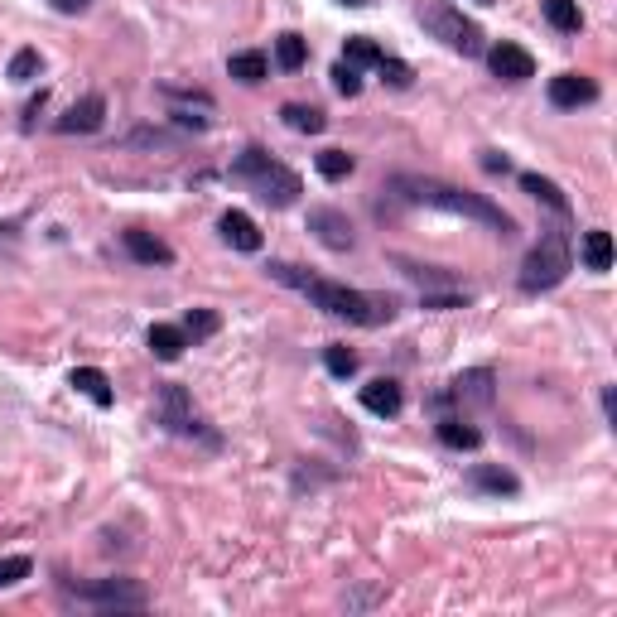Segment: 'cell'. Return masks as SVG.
Instances as JSON below:
<instances>
[{"label": "cell", "instance_id": "6da1fadb", "mask_svg": "<svg viewBox=\"0 0 617 617\" xmlns=\"http://www.w3.org/2000/svg\"><path fill=\"white\" fill-rule=\"evenodd\" d=\"M270 275H275L280 285L299 290L304 299H314V309L333 314V319L362 323V328H376V323L396 319V299H386V295H362V290H348V285H338V280L304 275L299 266H270Z\"/></svg>", "mask_w": 617, "mask_h": 617}, {"label": "cell", "instance_id": "7a4b0ae2", "mask_svg": "<svg viewBox=\"0 0 617 617\" xmlns=\"http://www.w3.org/2000/svg\"><path fill=\"white\" fill-rule=\"evenodd\" d=\"M396 188H401L410 203H430V208H444V213H454V217L483 222V227L502 232V237L511 232V217L502 213L497 203H487L483 193H463V188L444 184V179H420V174H401V179H396Z\"/></svg>", "mask_w": 617, "mask_h": 617}, {"label": "cell", "instance_id": "3957f363", "mask_svg": "<svg viewBox=\"0 0 617 617\" xmlns=\"http://www.w3.org/2000/svg\"><path fill=\"white\" fill-rule=\"evenodd\" d=\"M232 174H237V179H246V184L256 188V198H261V203H270V208H290L299 193H304L299 174H290L285 164H275L261 145L242 150V160L232 164Z\"/></svg>", "mask_w": 617, "mask_h": 617}, {"label": "cell", "instance_id": "277c9868", "mask_svg": "<svg viewBox=\"0 0 617 617\" xmlns=\"http://www.w3.org/2000/svg\"><path fill=\"white\" fill-rule=\"evenodd\" d=\"M569 270H574V256H569V242H564V232H545V237L531 246L526 266H521V290H526V295L555 290V285H560Z\"/></svg>", "mask_w": 617, "mask_h": 617}, {"label": "cell", "instance_id": "5b68a950", "mask_svg": "<svg viewBox=\"0 0 617 617\" xmlns=\"http://www.w3.org/2000/svg\"><path fill=\"white\" fill-rule=\"evenodd\" d=\"M425 25L454 49V54H468L478 58L483 54V29L473 25V20H463L458 10H449V5H434V10H425Z\"/></svg>", "mask_w": 617, "mask_h": 617}, {"label": "cell", "instance_id": "8992f818", "mask_svg": "<svg viewBox=\"0 0 617 617\" xmlns=\"http://www.w3.org/2000/svg\"><path fill=\"white\" fill-rule=\"evenodd\" d=\"M160 425L169 434H203V420H198V410L188 401L184 386H160Z\"/></svg>", "mask_w": 617, "mask_h": 617}, {"label": "cell", "instance_id": "52a82bcc", "mask_svg": "<svg viewBox=\"0 0 617 617\" xmlns=\"http://www.w3.org/2000/svg\"><path fill=\"white\" fill-rule=\"evenodd\" d=\"M78 593L97 608H145V589L131 579H97V584H82Z\"/></svg>", "mask_w": 617, "mask_h": 617}, {"label": "cell", "instance_id": "ba28073f", "mask_svg": "<svg viewBox=\"0 0 617 617\" xmlns=\"http://www.w3.org/2000/svg\"><path fill=\"white\" fill-rule=\"evenodd\" d=\"M309 232H314L328 251H352V242H357L348 213H338V208H309Z\"/></svg>", "mask_w": 617, "mask_h": 617}, {"label": "cell", "instance_id": "9c48e42d", "mask_svg": "<svg viewBox=\"0 0 617 617\" xmlns=\"http://www.w3.org/2000/svg\"><path fill=\"white\" fill-rule=\"evenodd\" d=\"M487 68H492V73H497L502 82L536 78V58L526 54L521 44H492V49H487Z\"/></svg>", "mask_w": 617, "mask_h": 617}, {"label": "cell", "instance_id": "30bf717a", "mask_svg": "<svg viewBox=\"0 0 617 617\" xmlns=\"http://www.w3.org/2000/svg\"><path fill=\"white\" fill-rule=\"evenodd\" d=\"M598 102V82L584 78V73H560V78H550V107L560 111H574V107H589Z\"/></svg>", "mask_w": 617, "mask_h": 617}, {"label": "cell", "instance_id": "8fae6325", "mask_svg": "<svg viewBox=\"0 0 617 617\" xmlns=\"http://www.w3.org/2000/svg\"><path fill=\"white\" fill-rule=\"evenodd\" d=\"M362 405H367L372 415H381V420H391V415H401L405 396H401V386H396L391 376H376V381L362 386Z\"/></svg>", "mask_w": 617, "mask_h": 617}, {"label": "cell", "instance_id": "7c38bea8", "mask_svg": "<svg viewBox=\"0 0 617 617\" xmlns=\"http://www.w3.org/2000/svg\"><path fill=\"white\" fill-rule=\"evenodd\" d=\"M102 116H107V102H102V97H97V92H87V97H82L78 107L68 111V116H63V121H58V131L63 135H92V131H102Z\"/></svg>", "mask_w": 617, "mask_h": 617}, {"label": "cell", "instance_id": "4fadbf2b", "mask_svg": "<svg viewBox=\"0 0 617 617\" xmlns=\"http://www.w3.org/2000/svg\"><path fill=\"white\" fill-rule=\"evenodd\" d=\"M121 246H126V256L140 261V266H169L174 261V251L160 237H150V232H121Z\"/></svg>", "mask_w": 617, "mask_h": 617}, {"label": "cell", "instance_id": "5bb4252c", "mask_svg": "<svg viewBox=\"0 0 617 617\" xmlns=\"http://www.w3.org/2000/svg\"><path fill=\"white\" fill-rule=\"evenodd\" d=\"M444 401H458V405H492V372L478 367V372H463L449 386V396Z\"/></svg>", "mask_w": 617, "mask_h": 617}, {"label": "cell", "instance_id": "9a60e30c", "mask_svg": "<svg viewBox=\"0 0 617 617\" xmlns=\"http://www.w3.org/2000/svg\"><path fill=\"white\" fill-rule=\"evenodd\" d=\"M217 227H222V237L237 246V251H246V256H256V251H261V227H256L246 213H237V208H232V213H222V222H217Z\"/></svg>", "mask_w": 617, "mask_h": 617}, {"label": "cell", "instance_id": "2e32d148", "mask_svg": "<svg viewBox=\"0 0 617 617\" xmlns=\"http://www.w3.org/2000/svg\"><path fill=\"white\" fill-rule=\"evenodd\" d=\"M68 386H73V391H82V396L97 405V410H107V405L116 401V391H111L107 372H97V367H78V372L68 376Z\"/></svg>", "mask_w": 617, "mask_h": 617}, {"label": "cell", "instance_id": "e0dca14e", "mask_svg": "<svg viewBox=\"0 0 617 617\" xmlns=\"http://www.w3.org/2000/svg\"><path fill=\"white\" fill-rule=\"evenodd\" d=\"M145 343H150V352L160 357V362H179L188 348V338H184V328H174V323H155L150 333H145Z\"/></svg>", "mask_w": 617, "mask_h": 617}, {"label": "cell", "instance_id": "ac0fdd59", "mask_svg": "<svg viewBox=\"0 0 617 617\" xmlns=\"http://www.w3.org/2000/svg\"><path fill=\"white\" fill-rule=\"evenodd\" d=\"M227 73H232L237 82H246V87H256V82H266L270 63H266V54L246 49V54H232V58H227Z\"/></svg>", "mask_w": 617, "mask_h": 617}, {"label": "cell", "instance_id": "d6986e66", "mask_svg": "<svg viewBox=\"0 0 617 617\" xmlns=\"http://www.w3.org/2000/svg\"><path fill=\"white\" fill-rule=\"evenodd\" d=\"M468 483L478 487V492H497V497H502V492H521V483H516V473H507V468H473V478H468Z\"/></svg>", "mask_w": 617, "mask_h": 617}, {"label": "cell", "instance_id": "ffe728a7", "mask_svg": "<svg viewBox=\"0 0 617 617\" xmlns=\"http://www.w3.org/2000/svg\"><path fill=\"white\" fill-rule=\"evenodd\" d=\"M545 20L560 29V34H579L584 29V10L574 0H545Z\"/></svg>", "mask_w": 617, "mask_h": 617}, {"label": "cell", "instance_id": "44dd1931", "mask_svg": "<svg viewBox=\"0 0 617 617\" xmlns=\"http://www.w3.org/2000/svg\"><path fill=\"white\" fill-rule=\"evenodd\" d=\"M275 63H280L285 73H299V68L309 63V44H304L299 34H280V39H275Z\"/></svg>", "mask_w": 617, "mask_h": 617}, {"label": "cell", "instance_id": "7402d4cb", "mask_svg": "<svg viewBox=\"0 0 617 617\" xmlns=\"http://www.w3.org/2000/svg\"><path fill=\"white\" fill-rule=\"evenodd\" d=\"M521 188L536 198V203H545V208H555V213H569V198H564L560 188L550 184V179H540V174H521Z\"/></svg>", "mask_w": 617, "mask_h": 617}, {"label": "cell", "instance_id": "603a6c76", "mask_svg": "<svg viewBox=\"0 0 617 617\" xmlns=\"http://www.w3.org/2000/svg\"><path fill=\"white\" fill-rule=\"evenodd\" d=\"M584 266L613 270V237L608 232H584Z\"/></svg>", "mask_w": 617, "mask_h": 617}, {"label": "cell", "instance_id": "cb8c5ba5", "mask_svg": "<svg viewBox=\"0 0 617 617\" xmlns=\"http://www.w3.org/2000/svg\"><path fill=\"white\" fill-rule=\"evenodd\" d=\"M439 439H444L449 449H478V444H483V434L473 430L468 420H439Z\"/></svg>", "mask_w": 617, "mask_h": 617}, {"label": "cell", "instance_id": "d4e9b609", "mask_svg": "<svg viewBox=\"0 0 617 617\" xmlns=\"http://www.w3.org/2000/svg\"><path fill=\"white\" fill-rule=\"evenodd\" d=\"M280 116H285V126L299 131V135H319L323 131V111L319 107H299V102H290Z\"/></svg>", "mask_w": 617, "mask_h": 617}, {"label": "cell", "instance_id": "484cf974", "mask_svg": "<svg viewBox=\"0 0 617 617\" xmlns=\"http://www.w3.org/2000/svg\"><path fill=\"white\" fill-rule=\"evenodd\" d=\"M343 63H352V68H376V63H381V49H376L367 34H352L348 49H343Z\"/></svg>", "mask_w": 617, "mask_h": 617}, {"label": "cell", "instance_id": "4316f807", "mask_svg": "<svg viewBox=\"0 0 617 617\" xmlns=\"http://www.w3.org/2000/svg\"><path fill=\"white\" fill-rule=\"evenodd\" d=\"M323 367L338 376V381H348V376L357 372V352L343 348V343H328V348H323Z\"/></svg>", "mask_w": 617, "mask_h": 617}, {"label": "cell", "instance_id": "83f0119b", "mask_svg": "<svg viewBox=\"0 0 617 617\" xmlns=\"http://www.w3.org/2000/svg\"><path fill=\"white\" fill-rule=\"evenodd\" d=\"M39 68H44L39 49H20V54L10 58V73H5V78H10V82H34V78H39Z\"/></svg>", "mask_w": 617, "mask_h": 617}, {"label": "cell", "instance_id": "f1b7e54d", "mask_svg": "<svg viewBox=\"0 0 617 617\" xmlns=\"http://www.w3.org/2000/svg\"><path fill=\"white\" fill-rule=\"evenodd\" d=\"M376 73H381V82H391V87H410V82H415V68H410V63L386 58V54H381V63H376Z\"/></svg>", "mask_w": 617, "mask_h": 617}, {"label": "cell", "instance_id": "f546056e", "mask_svg": "<svg viewBox=\"0 0 617 617\" xmlns=\"http://www.w3.org/2000/svg\"><path fill=\"white\" fill-rule=\"evenodd\" d=\"M319 174H323V179H348V174H352V155H348V150H323V155H319Z\"/></svg>", "mask_w": 617, "mask_h": 617}, {"label": "cell", "instance_id": "4dcf8cb0", "mask_svg": "<svg viewBox=\"0 0 617 617\" xmlns=\"http://www.w3.org/2000/svg\"><path fill=\"white\" fill-rule=\"evenodd\" d=\"M29 555H0V589H10V584H20V579H29Z\"/></svg>", "mask_w": 617, "mask_h": 617}, {"label": "cell", "instance_id": "1f68e13d", "mask_svg": "<svg viewBox=\"0 0 617 617\" xmlns=\"http://www.w3.org/2000/svg\"><path fill=\"white\" fill-rule=\"evenodd\" d=\"M213 333H217V314H208V309H193L184 319V338H193V343L198 338H213Z\"/></svg>", "mask_w": 617, "mask_h": 617}, {"label": "cell", "instance_id": "d6a6232c", "mask_svg": "<svg viewBox=\"0 0 617 617\" xmlns=\"http://www.w3.org/2000/svg\"><path fill=\"white\" fill-rule=\"evenodd\" d=\"M333 87H338L343 97H357V92H362V68H352V63H338V68H333Z\"/></svg>", "mask_w": 617, "mask_h": 617}, {"label": "cell", "instance_id": "836d02e7", "mask_svg": "<svg viewBox=\"0 0 617 617\" xmlns=\"http://www.w3.org/2000/svg\"><path fill=\"white\" fill-rule=\"evenodd\" d=\"M49 5H54V10H63V15H82L92 0H49Z\"/></svg>", "mask_w": 617, "mask_h": 617}, {"label": "cell", "instance_id": "e575fe53", "mask_svg": "<svg viewBox=\"0 0 617 617\" xmlns=\"http://www.w3.org/2000/svg\"><path fill=\"white\" fill-rule=\"evenodd\" d=\"M338 5H348V10H367L372 0H338Z\"/></svg>", "mask_w": 617, "mask_h": 617}, {"label": "cell", "instance_id": "d590c367", "mask_svg": "<svg viewBox=\"0 0 617 617\" xmlns=\"http://www.w3.org/2000/svg\"><path fill=\"white\" fill-rule=\"evenodd\" d=\"M478 5H492V0H478Z\"/></svg>", "mask_w": 617, "mask_h": 617}]
</instances>
